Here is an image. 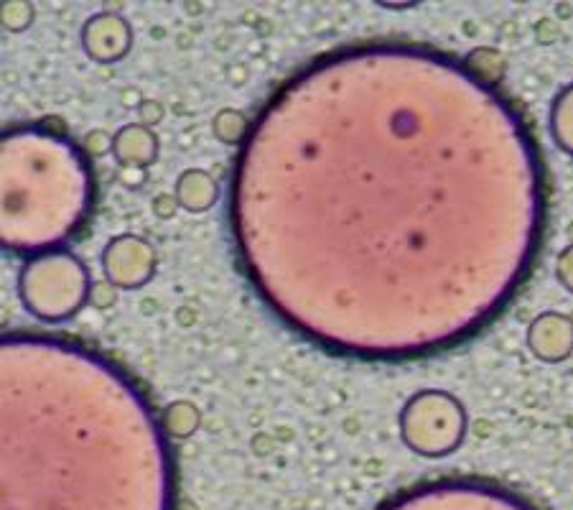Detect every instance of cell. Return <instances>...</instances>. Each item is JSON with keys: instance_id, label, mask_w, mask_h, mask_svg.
Wrapping results in <instances>:
<instances>
[{"instance_id": "cell-5", "label": "cell", "mask_w": 573, "mask_h": 510, "mask_svg": "<svg viewBox=\"0 0 573 510\" xmlns=\"http://www.w3.org/2000/svg\"><path fill=\"white\" fill-rule=\"evenodd\" d=\"M551 133L553 141L573 156V85L563 87L551 105Z\"/></svg>"}, {"instance_id": "cell-2", "label": "cell", "mask_w": 573, "mask_h": 510, "mask_svg": "<svg viewBox=\"0 0 573 510\" xmlns=\"http://www.w3.org/2000/svg\"><path fill=\"white\" fill-rule=\"evenodd\" d=\"M380 510H538L487 482H439L388 500Z\"/></svg>"}, {"instance_id": "cell-7", "label": "cell", "mask_w": 573, "mask_h": 510, "mask_svg": "<svg viewBox=\"0 0 573 510\" xmlns=\"http://www.w3.org/2000/svg\"><path fill=\"white\" fill-rule=\"evenodd\" d=\"M166 419H169V431L174 437H186V434H191L199 426L197 408L191 406V403H174L166 411Z\"/></svg>"}, {"instance_id": "cell-3", "label": "cell", "mask_w": 573, "mask_h": 510, "mask_svg": "<svg viewBox=\"0 0 573 510\" xmlns=\"http://www.w3.org/2000/svg\"><path fill=\"white\" fill-rule=\"evenodd\" d=\"M528 347L543 363H561L573 352V319L558 312H545L530 324Z\"/></svg>"}, {"instance_id": "cell-1", "label": "cell", "mask_w": 573, "mask_h": 510, "mask_svg": "<svg viewBox=\"0 0 573 510\" xmlns=\"http://www.w3.org/2000/svg\"><path fill=\"white\" fill-rule=\"evenodd\" d=\"M467 431V414L454 396L441 391L418 393L403 411L405 444L426 457L454 452Z\"/></svg>"}, {"instance_id": "cell-6", "label": "cell", "mask_w": 573, "mask_h": 510, "mask_svg": "<svg viewBox=\"0 0 573 510\" xmlns=\"http://www.w3.org/2000/svg\"><path fill=\"white\" fill-rule=\"evenodd\" d=\"M176 197L189 210H204L217 197V187H214V182L204 171H186L179 179Z\"/></svg>"}, {"instance_id": "cell-4", "label": "cell", "mask_w": 573, "mask_h": 510, "mask_svg": "<svg viewBox=\"0 0 573 510\" xmlns=\"http://www.w3.org/2000/svg\"><path fill=\"white\" fill-rule=\"evenodd\" d=\"M153 153H156V138L141 125H128L115 138V156L120 164L143 166L153 161Z\"/></svg>"}, {"instance_id": "cell-8", "label": "cell", "mask_w": 573, "mask_h": 510, "mask_svg": "<svg viewBox=\"0 0 573 510\" xmlns=\"http://www.w3.org/2000/svg\"><path fill=\"white\" fill-rule=\"evenodd\" d=\"M556 276H558V281H561V284L573 294V245L563 248L561 255H558Z\"/></svg>"}]
</instances>
